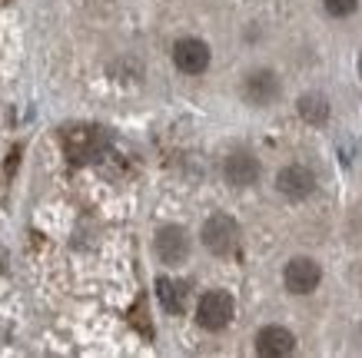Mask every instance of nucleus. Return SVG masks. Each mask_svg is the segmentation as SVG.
Instances as JSON below:
<instances>
[{
	"label": "nucleus",
	"mask_w": 362,
	"mask_h": 358,
	"mask_svg": "<svg viewBox=\"0 0 362 358\" xmlns=\"http://www.w3.org/2000/svg\"><path fill=\"white\" fill-rule=\"evenodd\" d=\"M319 279H322V269H319V262L309 259V256H296V259H289V265H286V272H283V282H286V289H289L293 295L316 292Z\"/></svg>",
	"instance_id": "39448f33"
},
{
	"label": "nucleus",
	"mask_w": 362,
	"mask_h": 358,
	"mask_svg": "<svg viewBox=\"0 0 362 358\" xmlns=\"http://www.w3.org/2000/svg\"><path fill=\"white\" fill-rule=\"evenodd\" d=\"M256 352L263 358H286L296 352V335L283 326H266L256 335Z\"/></svg>",
	"instance_id": "6e6552de"
},
{
	"label": "nucleus",
	"mask_w": 362,
	"mask_h": 358,
	"mask_svg": "<svg viewBox=\"0 0 362 358\" xmlns=\"http://www.w3.org/2000/svg\"><path fill=\"white\" fill-rule=\"evenodd\" d=\"M233 315H236V302H233L230 292L213 289V292L199 295V302H197L199 328H206V332H223V328L233 322Z\"/></svg>",
	"instance_id": "f257e3e1"
},
{
	"label": "nucleus",
	"mask_w": 362,
	"mask_h": 358,
	"mask_svg": "<svg viewBox=\"0 0 362 358\" xmlns=\"http://www.w3.org/2000/svg\"><path fill=\"white\" fill-rule=\"evenodd\" d=\"M156 295H160V305H163L170 315L187 312V285L183 282H173V279L160 275V279H156Z\"/></svg>",
	"instance_id": "9d476101"
},
{
	"label": "nucleus",
	"mask_w": 362,
	"mask_h": 358,
	"mask_svg": "<svg viewBox=\"0 0 362 358\" xmlns=\"http://www.w3.org/2000/svg\"><path fill=\"white\" fill-rule=\"evenodd\" d=\"M276 189L286 196V199H306V196L316 193V173L309 166H283L279 176H276Z\"/></svg>",
	"instance_id": "423d86ee"
},
{
	"label": "nucleus",
	"mask_w": 362,
	"mask_h": 358,
	"mask_svg": "<svg viewBox=\"0 0 362 358\" xmlns=\"http://www.w3.org/2000/svg\"><path fill=\"white\" fill-rule=\"evenodd\" d=\"M173 64H176V70H183L189 76L203 73L209 66V47L199 37H183V40L173 44Z\"/></svg>",
	"instance_id": "0eeeda50"
},
{
	"label": "nucleus",
	"mask_w": 362,
	"mask_h": 358,
	"mask_svg": "<svg viewBox=\"0 0 362 358\" xmlns=\"http://www.w3.org/2000/svg\"><path fill=\"white\" fill-rule=\"evenodd\" d=\"M203 246H206L213 256H230L236 246H240V226H236V219L226 216V213H216V216H209L203 222Z\"/></svg>",
	"instance_id": "f03ea898"
},
{
	"label": "nucleus",
	"mask_w": 362,
	"mask_h": 358,
	"mask_svg": "<svg viewBox=\"0 0 362 358\" xmlns=\"http://www.w3.org/2000/svg\"><path fill=\"white\" fill-rule=\"evenodd\" d=\"M279 93H283V83L273 70H252L243 80V100L250 107H269V103H276Z\"/></svg>",
	"instance_id": "7ed1b4c3"
},
{
	"label": "nucleus",
	"mask_w": 362,
	"mask_h": 358,
	"mask_svg": "<svg viewBox=\"0 0 362 358\" xmlns=\"http://www.w3.org/2000/svg\"><path fill=\"white\" fill-rule=\"evenodd\" d=\"M322 7L332 17H352V13L359 11V0H322Z\"/></svg>",
	"instance_id": "f8f14e48"
},
{
	"label": "nucleus",
	"mask_w": 362,
	"mask_h": 358,
	"mask_svg": "<svg viewBox=\"0 0 362 358\" xmlns=\"http://www.w3.org/2000/svg\"><path fill=\"white\" fill-rule=\"evenodd\" d=\"M156 259L163 265H183L189 259V236L183 226H163L156 232Z\"/></svg>",
	"instance_id": "20e7f679"
},
{
	"label": "nucleus",
	"mask_w": 362,
	"mask_h": 358,
	"mask_svg": "<svg viewBox=\"0 0 362 358\" xmlns=\"http://www.w3.org/2000/svg\"><path fill=\"white\" fill-rule=\"evenodd\" d=\"M263 173V166L259 160L252 156V153H230L226 156V163H223V176H226V183L230 186H252Z\"/></svg>",
	"instance_id": "1a4fd4ad"
},
{
	"label": "nucleus",
	"mask_w": 362,
	"mask_h": 358,
	"mask_svg": "<svg viewBox=\"0 0 362 358\" xmlns=\"http://www.w3.org/2000/svg\"><path fill=\"white\" fill-rule=\"evenodd\" d=\"M296 109H299V117L306 119V123H313V126H322L332 113L329 100L322 97V93H303L299 103H296Z\"/></svg>",
	"instance_id": "9b49d317"
}]
</instances>
